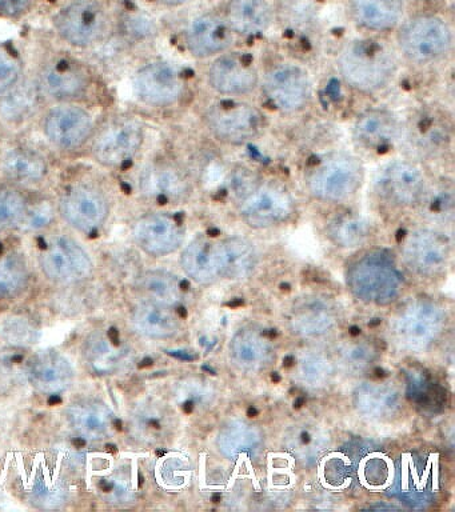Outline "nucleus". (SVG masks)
<instances>
[{"mask_svg":"<svg viewBox=\"0 0 455 512\" xmlns=\"http://www.w3.org/2000/svg\"><path fill=\"white\" fill-rule=\"evenodd\" d=\"M207 83L217 94L246 95L257 88L259 72L249 56L223 54L210 64Z\"/></svg>","mask_w":455,"mask_h":512,"instance_id":"obj_19","label":"nucleus"},{"mask_svg":"<svg viewBox=\"0 0 455 512\" xmlns=\"http://www.w3.org/2000/svg\"><path fill=\"white\" fill-rule=\"evenodd\" d=\"M55 219V207L51 202L47 200H41V202L31 204L27 207L25 219L19 228L26 232H38L45 230V228L51 226V223Z\"/></svg>","mask_w":455,"mask_h":512,"instance_id":"obj_46","label":"nucleus"},{"mask_svg":"<svg viewBox=\"0 0 455 512\" xmlns=\"http://www.w3.org/2000/svg\"><path fill=\"white\" fill-rule=\"evenodd\" d=\"M338 70L343 82L353 90L375 94L393 82L398 58L381 40H353L339 52Z\"/></svg>","mask_w":455,"mask_h":512,"instance_id":"obj_1","label":"nucleus"},{"mask_svg":"<svg viewBox=\"0 0 455 512\" xmlns=\"http://www.w3.org/2000/svg\"><path fill=\"white\" fill-rule=\"evenodd\" d=\"M221 248L227 278L245 279L257 266V252L249 240L233 236L223 240Z\"/></svg>","mask_w":455,"mask_h":512,"instance_id":"obj_35","label":"nucleus"},{"mask_svg":"<svg viewBox=\"0 0 455 512\" xmlns=\"http://www.w3.org/2000/svg\"><path fill=\"white\" fill-rule=\"evenodd\" d=\"M137 187L143 198L159 204L183 202L193 190L186 172L167 160L146 164L137 176Z\"/></svg>","mask_w":455,"mask_h":512,"instance_id":"obj_15","label":"nucleus"},{"mask_svg":"<svg viewBox=\"0 0 455 512\" xmlns=\"http://www.w3.org/2000/svg\"><path fill=\"white\" fill-rule=\"evenodd\" d=\"M350 335L351 336H358L359 334H361V328L357 327V326H353V327H350Z\"/></svg>","mask_w":455,"mask_h":512,"instance_id":"obj_51","label":"nucleus"},{"mask_svg":"<svg viewBox=\"0 0 455 512\" xmlns=\"http://www.w3.org/2000/svg\"><path fill=\"white\" fill-rule=\"evenodd\" d=\"M133 90L139 102L154 108L174 106L186 92L185 79L173 64L155 60L134 74Z\"/></svg>","mask_w":455,"mask_h":512,"instance_id":"obj_13","label":"nucleus"},{"mask_svg":"<svg viewBox=\"0 0 455 512\" xmlns=\"http://www.w3.org/2000/svg\"><path fill=\"white\" fill-rule=\"evenodd\" d=\"M365 180V168L353 155H331L322 160L307 178V190L315 199L341 203L355 195Z\"/></svg>","mask_w":455,"mask_h":512,"instance_id":"obj_7","label":"nucleus"},{"mask_svg":"<svg viewBox=\"0 0 455 512\" xmlns=\"http://www.w3.org/2000/svg\"><path fill=\"white\" fill-rule=\"evenodd\" d=\"M443 327V314L433 303L414 302L403 308L394 320L398 342L409 350H425L433 343Z\"/></svg>","mask_w":455,"mask_h":512,"instance_id":"obj_17","label":"nucleus"},{"mask_svg":"<svg viewBox=\"0 0 455 512\" xmlns=\"http://www.w3.org/2000/svg\"><path fill=\"white\" fill-rule=\"evenodd\" d=\"M94 131L93 115L77 103L58 104L43 116V135L61 151H77L85 147Z\"/></svg>","mask_w":455,"mask_h":512,"instance_id":"obj_11","label":"nucleus"},{"mask_svg":"<svg viewBox=\"0 0 455 512\" xmlns=\"http://www.w3.org/2000/svg\"><path fill=\"white\" fill-rule=\"evenodd\" d=\"M35 0H0V18L18 19L27 14Z\"/></svg>","mask_w":455,"mask_h":512,"instance_id":"obj_48","label":"nucleus"},{"mask_svg":"<svg viewBox=\"0 0 455 512\" xmlns=\"http://www.w3.org/2000/svg\"><path fill=\"white\" fill-rule=\"evenodd\" d=\"M145 143L141 120L118 115L107 120L91 138V156L102 167L118 170L133 162Z\"/></svg>","mask_w":455,"mask_h":512,"instance_id":"obj_3","label":"nucleus"},{"mask_svg":"<svg viewBox=\"0 0 455 512\" xmlns=\"http://www.w3.org/2000/svg\"><path fill=\"white\" fill-rule=\"evenodd\" d=\"M131 324L138 334L150 339L171 338L179 330L177 315L171 307L150 299L134 308Z\"/></svg>","mask_w":455,"mask_h":512,"instance_id":"obj_30","label":"nucleus"},{"mask_svg":"<svg viewBox=\"0 0 455 512\" xmlns=\"http://www.w3.org/2000/svg\"><path fill=\"white\" fill-rule=\"evenodd\" d=\"M335 323V312L329 300L319 298H306L294 308V332L303 335H315L326 332Z\"/></svg>","mask_w":455,"mask_h":512,"instance_id":"obj_34","label":"nucleus"},{"mask_svg":"<svg viewBox=\"0 0 455 512\" xmlns=\"http://www.w3.org/2000/svg\"><path fill=\"white\" fill-rule=\"evenodd\" d=\"M178 402L186 414L206 410L214 400V390L209 383L201 379H187L177 388Z\"/></svg>","mask_w":455,"mask_h":512,"instance_id":"obj_42","label":"nucleus"},{"mask_svg":"<svg viewBox=\"0 0 455 512\" xmlns=\"http://www.w3.org/2000/svg\"><path fill=\"white\" fill-rule=\"evenodd\" d=\"M403 258L407 266L418 274L433 276L446 267L450 258V244L445 236L433 230H415L403 236Z\"/></svg>","mask_w":455,"mask_h":512,"instance_id":"obj_20","label":"nucleus"},{"mask_svg":"<svg viewBox=\"0 0 455 512\" xmlns=\"http://www.w3.org/2000/svg\"><path fill=\"white\" fill-rule=\"evenodd\" d=\"M141 287L150 300L173 307L181 300V280L165 270L145 272L141 278Z\"/></svg>","mask_w":455,"mask_h":512,"instance_id":"obj_39","label":"nucleus"},{"mask_svg":"<svg viewBox=\"0 0 455 512\" xmlns=\"http://www.w3.org/2000/svg\"><path fill=\"white\" fill-rule=\"evenodd\" d=\"M350 12L367 31H390L401 24L405 4L402 0H350Z\"/></svg>","mask_w":455,"mask_h":512,"instance_id":"obj_28","label":"nucleus"},{"mask_svg":"<svg viewBox=\"0 0 455 512\" xmlns=\"http://www.w3.org/2000/svg\"><path fill=\"white\" fill-rule=\"evenodd\" d=\"M258 415L257 408L250 407L249 411H247V416H250V418H255V416Z\"/></svg>","mask_w":455,"mask_h":512,"instance_id":"obj_52","label":"nucleus"},{"mask_svg":"<svg viewBox=\"0 0 455 512\" xmlns=\"http://www.w3.org/2000/svg\"><path fill=\"white\" fill-rule=\"evenodd\" d=\"M355 407L373 419L390 418L399 410V394L385 384H363L354 394Z\"/></svg>","mask_w":455,"mask_h":512,"instance_id":"obj_33","label":"nucleus"},{"mask_svg":"<svg viewBox=\"0 0 455 512\" xmlns=\"http://www.w3.org/2000/svg\"><path fill=\"white\" fill-rule=\"evenodd\" d=\"M0 170L15 186H37L45 182L50 167L46 156L35 148L17 146L3 152Z\"/></svg>","mask_w":455,"mask_h":512,"instance_id":"obj_23","label":"nucleus"},{"mask_svg":"<svg viewBox=\"0 0 455 512\" xmlns=\"http://www.w3.org/2000/svg\"><path fill=\"white\" fill-rule=\"evenodd\" d=\"M181 263L186 274L201 284L217 282L225 276L221 243L197 238L182 252Z\"/></svg>","mask_w":455,"mask_h":512,"instance_id":"obj_25","label":"nucleus"},{"mask_svg":"<svg viewBox=\"0 0 455 512\" xmlns=\"http://www.w3.org/2000/svg\"><path fill=\"white\" fill-rule=\"evenodd\" d=\"M27 378L41 394L58 396L73 386L75 372L73 364L62 352L46 350L31 358L27 364Z\"/></svg>","mask_w":455,"mask_h":512,"instance_id":"obj_21","label":"nucleus"},{"mask_svg":"<svg viewBox=\"0 0 455 512\" xmlns=\"http://www.w3.org/2000/svg\"><path fill=\"white\" fill-rule=\"evenodd\" d=\"M135 438L145 443H157L167 438L173 428V414L163 404H141L131 416Z\"/></svg>","mask_w":455,"mask_h":512,"instance_id":"obj_32","label":"nucleus"},{"mask_svg":"<svg viewBox=\"0 0 455 512\" xmlns=\"http://www.w3.org/2000/svg\"><path fill=\"white\" fill-rule=\"evenodd\" d=\"M375 190L386 202L399 207H415L429 194L426 175L409 160H394L378 172Z\"/></svg>","mask_w":455,"mask_h":512,"instance_id":"obj_14","label":"nucleus"},{"mask_svg":"<svg viewBox=\"0 0 455 512\" xmlns=\"http://www.w3.org/2000/svg\"><path fill=\"white\" fill-rule=\"evenodd\" d=\"M243 304V300L242 299H235L234 302H230L229 304H227V306L229 307H237V306H242Z\"/></svg>","mask_w":455,"mask_h":512,"instance_id":"obj_53","label":"nucleus"},{"mask_svg":"<svg viewBox=\"0 0 455 512\" xmlns=\"http://www.w3.org/2000/svg\"><path fill=\"white\" fill-rule=\"evenodd\" d=\"M159 3L165 4L167 7H179L183 4L190 3L191 0H158Z\"/></svg>","mask_w":455,"mask_h":512,"instance_id":"obj_49","label":"nucleus"},{"mask_svg":"<svg viewBox=\"0 0 455 512\" xmlns=\"http://www.w3.org/2000/svg\"><path fill=\"white\" fill-rule=\"evenodd\" d=\"M233 42V31L225 18L202 14L190 20L185 30L187 50L195 58L205 59L226 51Z\"/></svg>","mask_w":455,"mask_h":512,"instance_id":"obj_22","label":"nucleus"},{"mask_svg":"<svg viewBox=\"0 0 455 512\" xmlns=\"http://www.w3.org/2000/svg\"><path fill=\"white\" fill-rule=\"evenodd\" d=\"M39 266L46 278L59 284L81 283L94 272L89 252L69 235L50 236L43 242Z\"/></svg>","mask_w":455,"mask_h":512,"instance_id":"obj_8","label":"nucleus"},{"mask_svg":"<svg viewBox=\"0 0 455 512\" xmlns=\"http://www.w3.org/2000/svg\"><path fill=\"white\" fill-rule=\"evenodd\" d=\"M29 207V200L15 184L0 186V234L21 226Z\"/></svg>","mask_w":455,"mask_h":512,"instance_id":"obj_40","label":"nucleus"},{"mask_svg":"<svg viewBox=\"0 0 455 512\" xmlns=\"http://www.w3.org/2000/svg\"><path fill=\"white\" fill-rule=\"evenodd\" d=\"M298 375L309 387H323L333 376V364L321 354L307 352L299 359Z\"/></svg>","mask_w":455,"mask_h":512,"instance_id":"obj_43","label":"nucleus"},{"mask_svg":"<svg viewBox=\"0 0 455 512\" xmlns=\"http://www.w3.org/2000/svg\"><path fill=\"white\" fill-rule=\"evenodd\" d=\"M327 442H329V436L315 424H297L290 427L285 435L287 448L303 462L317 459V456L327 447Z\"/></svg>","mask_w":455,"mask_h":512,"instance_id":"obj_38","label":"nucleus"},{"mask_svg":"<svg viewBox=\"0 0 455 512\" xmlns=\"http://www.w3.org/2000/svg\"><path fill=\"white\" fill-rule=\"evenodd\" d=\"M398 47L410 63L418 66L433 64L450 54L453 30L437 15H418L399 28Z\"/></svg>","mask_w":455,"mask_h":512,"instance_id":"obj_4","label":"nucleus"},{"mask_svg":"<svg viewBox=\"0 0 455 512\" xmlns=\"http://www.w3.org/2000/svg\"><path fill=\"white\" fill-rule=\"evenodd\" d=\"M279 380H281V378H279V376L277 374H274L273 375V382L278 383Z\"/></svg>","mask_w":455,"mask_h":512,"instance_id":"obj_56","label":"nucleus"},{"mask_svg":"<svg viewBox=\"0 0 455 512\" xmlns=\"http://www.w3.org/2000/svg\"><path fill=\"white\" fill-rule=\"evenodd\" d=\"M263 92L278 111L295 114L310 103L313 83L305 68L294 63H281L267 71Z\"/></svg>","mask_w":455,"mask_h":512,"instance_id":"obj_12","label":"nucleus"},{"mask_svg":"<svg viewBox=\"0 0 455 512\" xmlns=\"http://www.w3.org/2000/svg\"><path fill=\"white\" fill-rule=\"evenodd\" d=\"M54 30L75 48H90L109 36L113 22L103 0H71L54 15Z\"/></svg>","mask_w":455,"mask_h":512,"instance_id":"obj_2","label":"nucleus"},{"mask_svg":"<svg viewBox=\"0 0 455 512\" xmlns=\"http://www.w3.org/2000/svg\"><path fill=\"white\" fill-rule=\"evenodd\" d=\"M42 95L37 80H25L0 95V123L17 127L30 120L38 110Z\"/></svg>","mask_w":455,"mask_h":512,"instance_id":"obj_29","label":"nucleus"},{"mask_svg":"<svg viewBox=\"0 0 455 512\" xmlns=\"http://www.w3.org/2000/svg\"><path fill=\"white\" fill-rule=\"evenodd\" d=\"M303 404H305V399L297 398V399H295L294 407L295 408H301L303 406Z\"/></svg>","mask_w":455,"mask_h":512,"instance_id":"obj_54","label":"nucleus"},{"mask_svg":"<svg viewBox=\"0 0 455 512\" xmlns=\"http://www.w3.org/2000/svg\"><path fill=\"white\" fill-rule=\"evenodd\" d=\"M274 7L270 0H230L225 12L226 23L235 34H265L274 23Z\"/></svg>","mask_w":455,"mask_h":512,"instance_id":"obj_27","label":"nucleus"},{"mask_svg":"<svg viewBox=\"0 0 455 512\" xmlns=\"http://www.w3.org/2000/svg\"><path fill=\"white\" fill-rule=\"evenodd\" d=\"M37 84L43 98L61 103H77L89 98L95 76L87 64L69 55H55L43 64Z\"/></svg>","mask_w":455,"mask_h":512,"instance_id":"obj_5","label":"nucleus"},{"mask_svg":"<svg viewBox=\"0 0 455 512\" xmlns=\"http://www.w3.org/2000/svg\"><path fill=\"white\" fill-rule=\"evenodd\" d=\"M70 426L81 438L102 440L111 434L114 414L106 403L98 399H79L66 408Z\"/></svg>","mask_w":455,"mask_h":512,"instance_id":"obj_24","label":"nucleus"},{"mask_svg":"<svg viewBox=\"0 0 455 512\" xmlns=\"http://www.w3.org/2000/svg\"><path fill=\"white\" fill-rule=\"evenodd\" d=\"M257 436L253 428L246 426L245 423H231L222 434H219L218 444L226 455H234L235 452L247 450L253 446Z\"/></svg>","mask_w":455,"mask_h":512,"instance_id":"obj_44","label":"nucleus"},{"mask_svg":"<svg viewBox=\"0 0 455 512\" xmlns=\"http://www.w3.org/2000/svg\"><path fill=\"white\" fill-rule=\"evenodd\" d=\"M21 56L11 48L0 47V95L5 94L23 79Z\"/></svg>","mask_w":455,"mask_h":512,"instance_id":"obj_45","label":"nucleus"},{"mask_svg":"<svg viewBox=\"0 0 455 512\" xmlns=\"http://www.w3.org/2000/svg\"><path fill=\"white\" fill-rule=\"evenodd\" d=\"M29 267L22 252L0 251V299H13L26 290Z\"/></svg>","mask_w":455,"mask_h":512,"instance_id":"obj_37","label":"nucleus"},{"mask_svg":"<svg viewBox=\"0 0 455 512\" xmlns=\"http://www.w3.org/2000/svg\"><path fill=\"white\" fill-rule=\"evenodd\" d=\"M270 339L265 334L243 330L235 335L231 343V355L235 364L243 371H259L269 366L273 359Z\"/></svg>","mask_w":455,"mask_h":512,"instance_id":"obj_31","label":"nucleus"},{"mask_svg":"<svg viewBox=\"0 0 455 512\" xmlns=\"http://www.w3.org/2000/svg\"><path fill=\"white\" fill-rule=\"evenodd\" d=\"M58 212L63 220L82 234H97L111 212L105 190L89 180H79L63 188L58 200Z\"/></svg>","mask_w":455,"mask_h":512,"instance_id":"obj_6","label":"nucleus"},{"mask_svg":"<svg viewBox=\"0 0 455 512\" xmlns=\"http://www.w3.org/2000/svg\"><path fill=\"white\" fill-rule=\"evenodd\" d=\"M329 236L339 247H358L369 238L370 224L359 216H341L330 224Z\"/></svg>","mask_w":455,"mask_h":512,"instance_id":"obj_41","label":"nucleus"},{"mask_svg":"<svg viewBox=\"0 0 455 512\" xmlns=\"http://www.w3.org/2000/svg\"><path fill=\"white\" fill-rule=\"evenodd\" d=\"M83 356L95 374L111 375L121 367L123 355L115 342L101 332H94L83 344Z\"/></svg>","mask_w":455,"mask_h":512,"instance_id":"obj_36","label":"nucleus"},{"mask_svg":"<svg viewBox=\"0 0 455 512\" xmlns=\"http://www.w3.org/2000/svg\"><path fill=\"white\" fill-rule=\"evenodd\" d=\"M238 211L250 227L278 226L293 215L294 199L283 184L262 182L243 192Z\"/></svg>","mask_w":455,"mask_h":512,"instance_id":"obj_10","label":"nucleus"},{"mask_svg":"<svg viewBox=\"0 0 455 512\" xmlns=\"http://www.w3.org/2000/svg\"><path fill=\"white\" fill-rule=\"evenodd\" d=\"M133 238L147 255L161 258L173 254L185 240V227L177 215L151 212L135 220Z\"/></svg>","mask_w":455,"mask_h":512,"instance_id":"obj_16","label":"nucleus"},{"mask_svg":"<svg viewBox=\"0 0 455 512\" xmlns=\"http://www.w3.org/2000/svg\"><path fill=\"white\" fill-rule=\"evenodd\" d=\"M205 124L210 134L226 144H245L258 138L263 130V116L253 104L219 102L207 108Z\"/></svg>","mask_w":455,"mask_h":512,"instance_id":"obj_9","label":"nucleus"},{"mask_svg":"<svg viewBox=\"0 0 455 512\" xmlns=\"http://www.w3.org/2000/svg\"><path fill=\"white\" fill-rule=\"evenodd\" d=\"M351 283L358 295L367 300L393 298L399 284V275L393 260L382 252H371L358 260L351 271Z\"/></svg>","mask_w":455,"mask_h":512,"instance_id":"obj_18","label":"nucleus"},{"mask_svg":"<svg viewBox=\"0 0 455 512\" xmlns=\"http://www.w3.org/2000/svg\"><path fill=\"white\" fill-rule=\"evenodd\" d=\"M374 320H375V322L369 324L370 327L377 326V324H381V320H379V319H374Z\"/></svg>","mask_w":455,"mask_h":512,"instance_id":"obj_55","label":"nucleus"},{"mask_svg":"<svg viewBox=\"0 0 455 512\" xmlns=\"http://www.w3.org/2000/svg\"><path fill=\"white\" fill-rule=\"evenodd\" d=\"M399 120L390 111L373 108L362 112L355 120V142L366 150L379 151L391 146L399 135Z\"/></svg>","mask_w":455,"mask_h":512,"instance_id":"obj_26","label":"nucleus"},{"mask_svg":"<svg viewBox=\"0 0 455 512\" xmlns=\"http://www.w3.org/2000/svg\"><path fill=\"white\" fill-rule=\"evenodd\" d=\"M283 366L285 367H293L295 366V358L294 356H286L285 359H283Z\"/></svg>","mask_w":455,"mask_h":512,"instance_id":"obj_50","label":"nucleus"},{"mask_svg":"<svg viewBox=\"0 0 455 512\" xmlns=\"http://www.w3.org/2000/svg\"><path fill=\"white\" fill-rule=\"evenodd\" d=\"M339 355L345 366L354 371H361L373 362L377 351L369 343H350L341 348Z\"/></svg>","mask_w":455,"mask_h":512,"instance_id":"obj_47","label":"nucleus"}]
</instances>
